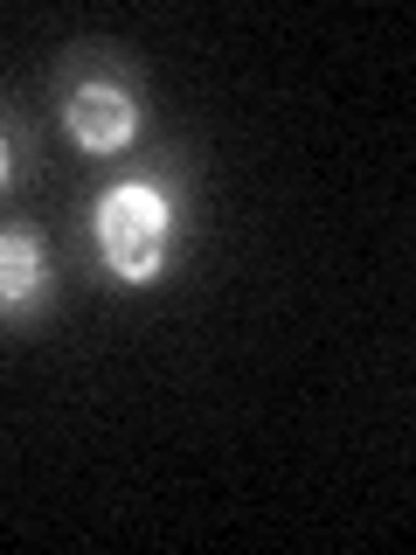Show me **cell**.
Wrapping results in <instances>:
<instances>
[{"instance_id": "obj_3", "label": "cell", "mask_w": 416, "mask_h": 555, "mask_svg": "<svg viewBox=\"0 0 416 555\" xmlns=\"http://www.w3.org/2000/svg\"><path fill=\"white\" fill-rule=\"evenodd\" d=\"M35 278H42V264H35V243H22V236H0V306L28 299V292H35Z\"/></svg>"}, {"instance_id": "obj_2", "label": "cell", "mask_w": 416, "mask_h": 555, "mask_svg": "<svg viewBox=\"0 0 416 555\" xmlns=\"http://www.w3.org/2000/svg\"><path fill=\"white\" fill-rule=\"evenodd\" d=\"M69 132H77L83 146H98V153L126 146V139H132V104H126V91H112V83L77 91V98H69Z\"/></svg>"}, {"instance_id": "obj_1", "label": "cell", "mask_w": 416, "mask_h": 555, "mask_svg": "<svg viewBox=\"0 0 416 555\" xmlns=\"http://www.w3.org/2000/svg\"><path fill=\"white\" fill-rule=\"evenodd\" d=\"M98 243L118 278H153L167 257V202L153 188H118L98 202Z\"/></svg>"}, {"instance_id": "obj_4", "label": "cell", "mask_w": 416, "mask_h": 555, "mask_svg": "<svg viewBox=\"0 0 416 555\" xmlns=\"http://www.w3.org/2000/svg\"><path fill=\"white\" fill-rule=\"evenodd\" d=\"M0 181H8V146H0Z\"/></svg>"}]
</instances>
